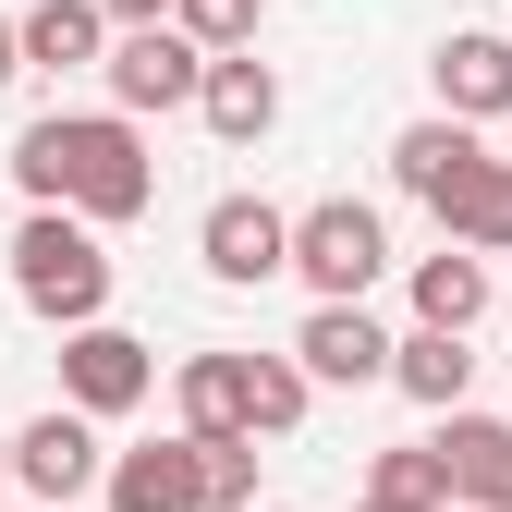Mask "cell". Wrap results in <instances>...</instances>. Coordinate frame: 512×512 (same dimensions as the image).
<instances>
[{
  "instance_id": "1",
  "label": "cell",
  "mask_w": 512,
  "mask_h": 512,
  "mask_svg": "<svg viewBox=\"0 0 512 512\" xmlns=\"http://www.w3.org/2000/svg\"><path fill=\"white\" fill-rule=\"evenodd\" d=\"M13 183H25V208H74L98 232L159 208V159H147V135L122 110H49V122H25L13 135Z\"/></svg>"
},
{
  "instance_id": "2",
  "label": "cell",
  "mask_w": 512,
  "mask_h": 512,
  "mask_svg": "<svg viewBox=\"0 0 512 512\" xmlns=\"http://www.w3.org/2000/svg\"><path fill=\"white\" fill-rule=\"evenodd\" d=\"M13 293H25V317H49V330L110 317V244H98V220L25 208V232H13Z\"/></svg>"
},
{
  "instance_id": "3",
  "label": "cell",
  "mask_w": 512,
  "mask_h": 512,
  "mask_svg": "<svg viewBox=\"0 0 512 512\" xmlns=\"http://www.w3.org/2000/svg\"><path fill=\"white\" fill-rule=\"evenodd\" d=\"M281 269L317 305H366L378 269H391V220H378L366 196H317V208H293V256H281Z\"/></svg>"
},
{
  "instance_id": "4",
  "label": "cell",
  "mask_w": 512,
  "mask_h": 512,
  "mask_svg": "<svg viewBox=\"0 0 512 512\" xmlns=\"http://www.w3.org/2000/svg\"><path fill=\"white\" fill-rule=\"evenodd\" d=\"M98 74H110V110H122V122H147V110H196L208 49H196V37H183V25L159 13V25H110Z\"/></svg>"
},
{
  "instance_id": "5",
  "label": "cell",
  "mask_w": 512,
  "mask_h": 512,
  "mask_svg": "<svg viewBox=\"0 0 512 512\" xmlns=\"http://www.w3.org/2000/svg\"><path fill=\"white\" fill-rule=\"evenodd\" d=\"M159 391V354L135 342V330H110V317H74V330H61V403H74V415H135Z\"/></svg>"
},
{
  "instance_id": "6",
  "label": "cell",
  "mask_w": 512,
  "mask_h": 512,
  "mask_svg": "<svg viewBox=\"0 0 512 512\" xmlns=\"http://www.w3.org/2000/svg\"><path fill=\"white\" fill-rule=\"evenodd\" d=\"M98 415H74V403H49V415H25L13 427V488L37 500V512H74L86 488H98Z\"/></svg>"
},
{
  "instance_id": "7",
  "label": "cell",
  "mask_w": 512,
  "mask_h": 512,
  "mask_svg": "<svg viewBox=\"0 0 512 512\" xmlns=\"http://www.w3.org/2000/svg\"><path fill=\"white\" fill-rule=\"evenodd\" d=\"M196 256H208V281H232V293L281 281V256H293V208H269V196H220V208L196 220Z\"/></svg>"
},
{
  "instance_id": "8",
  "label": "cell",
  "mask_w": 512,
  "mask_h": 512,
  "mask_svg": "<svg viewBox=\"0 0 512 512\" xmlns=\"http://www.w3.org/2000/svg\"><path fill=\"white\" fill-rule=\"evenodd\" d=\"M427 86L452 122H512V25H452L427 49Z\"/></svg>"
},
{
  "instance_id": "9",
  "label": "cell",
  "mask_w": 512,
  "mask_h": 512,
  "mask_svg": "<svg viewBox=\"0 0 512 512\" xmlns=\"http://www.w3.org/2000/svg\"><path fill=\"white\" fill-rule=\"evenodd\" d=\"M293 366L317 378V391H378V378H391V330H378L366 305H305Z\"/></svg>"
},
{
  "instance_id": "10",
  "label": "cell",
  "mask_w": 512,
  "mask_h": 512,
  "mask_svg": "<svg viewBox=\"0 0 512 512\" xmlns=\"http://www.w3.org/2000/svg\"><path fill=\"white\" fill-rule=\"evenodd\" d=\"M98 500L110 512H208V464H196V439H135V452L98 464Z\"/></svg>"
},
{
  "instance_id": "11",
  "label": "cell",
  "mask_w": 512,
  "mask_h": 512,
  "mask_svg": "<svg viewBox=\"0 0 512 512\" xmlns=\"http://www.w3.org/2000/svg\"><path fill=\"white\" fill-rule=\"evenodd\" d=\"M196 122L220 147H269V122H281V74L256 49H208V74H196Z\"/></svg>"
},
{
  "instance_id": "12",
  "label": "cell",
  "mask_w": 512,
  "mask_h": 512,
  "mask_svg": "<svg viewBox=\"0 0 512 512\" xmlns=\"http://www.w3.org/2000/svg\"><path fill=\"white\" fill-rule=\"evenodd\" d=\"M439 464H452V512H512V415H439Z\"/></svg>"
},
{
  "instance_id": "13",
  "label": "cell",
  "mask_w": 512,
  "mask_h": 512,
  "mask_svg": "<svg viewBox=\"0 0 512 512\" xmlns=\"http://www.w3.org/2000/svg\"><path fill=\"white\" fill-rule=\"evenodd\" d=\"M13 49H25V74H98L110 13L98 0H37V13H13Z\"/></svg>"
},
{
  "instance_id": "14",
  "label": "cell",
  "mask_w": 512,
  "mask_h": 512,
  "mask_svg": "<svg viewBox=\"0 0 512 512\" xmlns=\"http://www.w3.org/2000/svg\"><path fill=\"white\" fill-rule=\"evenodd\" d=\"M439 232H452V244H476V256H512V159H464V183H452V196H439L427 208Z\"/></svg>"
},
{
  "instance_id": "15",
  "label": "cell",
  "mask_w": 512,
  "mask_h": 512,
  "mask_svg": "<svg viewBox=\"0 0 512 512\" xmlns=\"http://www.w3.org/2000/svg\"><path fill=\"white\" fill-rule=\"evenodd\" d=\"M464 159H476V122H452V110H427V122H403V135H391V183H403L415 208H439V196H452V183H464Z\"/></svg>"
},
{
  "instance_id": "16",
  "label": "cell",
  "mask_w": 512,
  "mask_h": 512,
  "mask_svg": "<svg viewBox=\"0 0 512 512\" xmlns=\"http://www.w3.org/2000/svg\"><path fill=\"white\" fill-rule=\"evenodd\" d=\"M391 391H403V403H427V415H452V403L476 391V354H464V330H427V317H415V330L391 342Z\"/></svg>"
},
{
  "instance_id": "17",
  "label": "cell",
  "mask_w": 512,
  "mask_h": 512,
  "mask_svg": "<svg viewBox=\"0 0 512 512\" xmlns=\"http://www.w3.org/2000/svg\"><path fill=\"white\" fill-rule=\"evenodd\" d=\"M415 317H427V330H476V317H488V256L439 232V256H415Z\"/></svg>"
},
{
  "instance_id": "18",
  "label": "cell",
  "mask_w": 512,
  "mask_h": 512,
  "mask_svg": "<svg viewBox=\"0 0 512 512\" xmlns=\"http://www.w3.org/2000/svg\"><path fill=\"white\" fill-rule=\"evenodd\" d=\"M171 403H183V439H232L244 427V354H183L171 366Z\"/></svg>"
},
{
  "instance_id": "19",
  "label": "cell",
  "mask_w": 512,
  "mask_h": 512,
  "mask_svg": "<svg viewBox=\"0 0 512 512\" xmlns=\"http://www.w3.org/2000/svg\"><path fill=\"white\" fill-rule=\"evenodd\" d=\"M305 403H317V378H305L293 354H244V427H256V439H293Z\"/></svg>"
},
{
  "instance_id": "20",
  "label": "cell",
  "mask_w": 512,
  "mask_h": 512,
  "mask_svg": "<svg viewBox=\"0 0 512 512\" xmlns=\"http://www.w3.org/2000/svg\"><path fill=\"white\" fill-rule=\"evenodd\" d=\"M366 500H403V512H452V464H439V439H403V452L366 464Z\"/></svg>"
},
{
  "instance_id": "21",
  "label": "cell",
  "mask_w": 512,
  "mask_h": 512,
  "mask_svg": "<svg viewBox=\"0 0 512 512\" xmlns=\"http://www.w3.org/2000/svg\"><path fill=\"white\" fill-rule=\"evenodd\" d=\"M196 464H208V512H244L256 500V439L232 427V439H196Z\"/></svg>"
},
{
  "instance_id": "22",
  "label": "cell",
  "mask_w": 512,
  "mask_h": 512,
  "mask_svg": "<svg viewBox=\"0 0 512 512\" xmlns=\"http://www.w3.org/2000/svg\"><path fill=\"white\" fill-rule=\"evenodd\" d=\"M171 25L196 49H256V0H171Z\"/></svg>"
},
{
  "instance_id": "23",
  "label": "cell",
  "mask_w": 512,
  "mask_h": 512,
  "mask_svg": "<svg viewBox=\"0 0 512 512\" xmlns=\"http://www.w3.org/2000/svg\"><path fill=\"white\" fill-rule=\"evenodd\" d=\"M98 13H110V25H159L171 0H98Z\"/></svg>"
},
{
  "instance_id": "24",
  "label": "cell",
  "mask_w": 512,
  "mask_h": 512,
  "mask_svg": "<svg viewBox=\"0 0 512 512\" xmlns=\"http://www.w3.org/2000/svg\"><path fill=\"white\" fill-rule=\"evenodd\" d=\"M13 74H25V49H13V13H0V86H13Z\"/></svg>"
},
{
  "instance_id": "25",
  "label": "cell",
  "mask_w": 512,
  "mask_h": 512,
  "mask_svg": "<svg viewBox=\"0 0 512 512\" xmlns=\"http://www.w3.org/2000/svg\"><path fill=\"white\" fill-rule=\"evenodd\" d=\"M0 488H13V427H0Z\"/></svg>"
},
{
  "instance_id": "26",
  "label": "cell",
  "mask_w": 512,
  "mask_h": 512,
  "mask_svg": "<svg viewBox=\"0 0 512 512\" xmlns=\"http://www.w3.org/2000/svg\"><path fill=\"white\" fill-rule=\"evenodd\" d=\"M354 512H403V500H366V488H354Z\"/></svg>"
},
{
  "instance_id": "27",
  "label": "cell",
  "mask_w": 512,
  "mask_h": 512,
  "mask_svg": "<svg viewBox=\"0 0 512 512\" xmlns=\"http://www.w3.org/2000/svg\"><path fill=\"white\" fill-rule=\"evenodd\" d=\"M244 512H293V500H244Z\"/></svg>"
}]
</instances>
